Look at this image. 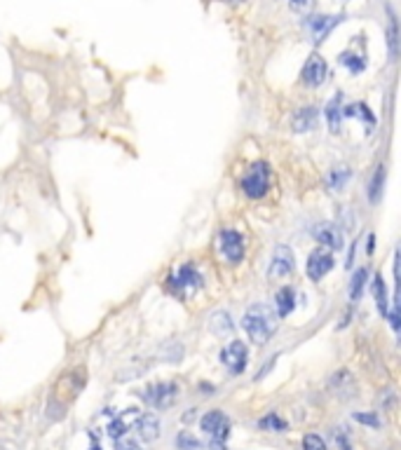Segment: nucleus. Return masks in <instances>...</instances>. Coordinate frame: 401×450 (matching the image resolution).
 Here are the masks:
<instances>
[{
  "mask_svg": "<svg viewBox=\"0 0 401 450\" xmlns=\"http://www.w3.org/2000/svg\"><path fill=\"white\" fill-rule=\"evenodd\" d=\"M369 280V270L366 268H359L355 272V277H352L350 282V300H359V295L364 291V284Z\"/></svg>",
  "mask_w": 401,
  "mask_h": 450,
  "instance_id": "obj_22",
  "label": "nucleus"
},
{
  "mask_svg": "<svg viewBox=\"0 0 401 450\" xmlns=\"http://www.w3.org/2000/svg\"><path fill=\"white\" fill-rule=\"evenodd\" d=\"M355 420H359V422H364V424H371V427H378V424H380L378 418L366 415V413H355Z\"/></svg>",
  "mask_w": 401,
  "mask_h": 450,
  "instance_id": "obj_29",
  "label": "nucleus"
},
{
  "mask_svg": "<svg viewBox=\"0 0 401 450\" xmlns=\"http://www.w3.org/2000/svg\"><path fill=\"white\" fill-rule=\"evenodd\" d=\"M242 188H244V193L249 195L251 199H261L265 193H268L270 188V169L265 162H256L251 164L249 171L244 174V179H242Z\"/></svg>",
  "mask_w": 401,
  "mask_h": 450,
  "instance_id": "obj_2",
  "label": "nucleus"
},
{
  "mask_svg": "<svg viewBox=\"0 0 401 450\" xmlns=\"http://www.w3.org/2000/svg\"><path fill=\"white\" fill-rule=\"evenodd\" d=\"M221 361L233 373H242V371H244V366H246V347H244V342H239V340L228 342V345L223 347V352H221Z\"/></svg>",
  "mask_w": 401,
  "mask_h": 450,
  "instance_id": "obj_8",
  "label": "nucleus"
},
{
  "mask_svg": "<svg viewBox=\"0 0 401 450\" xmlns=\"http://www.w3.org/2000/svg\"><path fill=\"white\" fill-rule=\"evenodd\" d=\"M291 8H293V10L305 12V10H310V8H312V0H291Z\"/></svg>",
  "mask_w": 401,
  "mask_h": 450,
  "instance_id": "obj_30",
  "label": "nucleus"
},
{
  "mask_svg": "<svg viewBox=\"0 0 401 450\" xmlns=\"http://www.w3.org/2000/svg\"><path fill=\"white\" fill-rule=\"evenodd\" d=\"M385 176H387V171H385V167H380L375 169V174H373V179H371V186H369V199L371 202H378L380 199V195H382V186H385Z\"/></svg>",
  "mask_w": 401,
  "mask_h": 450,
  "instance_id": "obj_21",
  "label": "nucleus"
},
{
  "mask_svg": "<svg viewBox=\"0 0 401 450\" xmlns=\"http://www.w3.org/2000/svg\"><path fill=\"white\" fill-rule=\"evenodd\" d=\"M335 439H338V446L343 450H352V446L347 443V439H343V431H335Z\"/></svg>",
  "mask_w": 401,
  "mask_h": 450,
  "instance_id": "obj_31",
  "label": "nucleus"
},
{
  "mask_svg": "<svg viewBox=\"0 0 401 450\" xmlns=\"http://www.w3.org/2000/svg\"><path fill=\"white\" fill-rule=\"evenodd\" d=\"M277 324H280L277 312L270 310V307L263 303L251 305L249 310L244 312V317H242V329L246 331V335H249L256 345H263V342H268L270 338H273V333L277 331Z\"/></svg>",
  "mask_w": 401,
  "mask_h": 450,
  "instance_id": "obj_1",
  "label": "nucleus"
},
{
  "mask_svg": "<svg viewBox=\"0 0 401 450\" xmlns=\"http://www.w3.org/2000/svg\"><path fill=\"white\" fill-rule=\"evenodd\" d=\"M221 251L228 263H239L244 258V239L237 230H223L221 233Z\"/></svg>",
  "mask_w": 401,
  "mask_h": 450,
  "instance_id": "obj_7",
  "label": "nucleus"
},
{
  "mask_svg": "<svg viewBox=\"0 0 401 450\" xmlns=\"http://www.w3.org/2000/svg\"><path fill=\"white\" fill-rule=\"evenodd\" d=\"M331 268H333V256H331V251H326V246H324L310 253L305 272H308V277L312 282H320L322 277H326L329 272H331Z\"/></svg>",
  "mask_w": 401,
  "mask_h": 450,
  "instance_id": "obj_6",
  "label": "nucleus"
},
{
  "mask_svg": "<svg viewBox=\"0 0 401 450\" xmlns=\"http://www.w3.org/2000/svg\"><path fill=\"white\" fill-rule=\"evenodd\" d=\"M92 450H99V448H97V446H92Z\"/></svg>",
  "mask_w": 401,
  "mask_h": 450,
  "instance_id": "obj_33",
  "label": "nucleus"
},
{
  "mask_svg": "<svg viewBox=\"0 0 401 450\" xmlns=\"http://www.w3.org/2000/svg\"><path fill=\"white\" fill-rule=\"evenodd\" d=\"M347 179H350V169H347V167H335V169H331V174L326 176V183L333 188V190H340V188L347 183Z\"/></svg>",
  "mask_w": 401,
  "mask_h": 450,
  "instance_id": "obj_24",
  "label": "nucleus"
},
{
  "mask_svg": "<svg viewBox=\"0 0 401 450\" xmlns=\"http://www.w3.org/2000/svg\"><path fill=\"white\" fill-rule=\"evenodd\" d=\"M390 14V26H387V45H390V57L394 59L399 52V33H397V17H394L392 10H387Z\"/></svg>",
  "mask_w": 401,
  "mask_h": 450,
  "instance_id": "obj_23",
  "label": "nucleus"
},
{
  "mask_svg": "<svg viewBox=\"0 0 401 450\" xmlns=\"http://www.w3.org/2000/svg\"><path fill=\"white\" fill-rule=\"evenodd\" d=\"M174 286L179 288V291H184V288H199L202 286V275L197 272L195 265H184V268H179L174 277Z\"/></svg>",
  "mask_w": 401,
  "mask_h": 450,
  "instance_id": "obj_13",
  "label": "nucleus"
},
{
  "mask_svg": "<svg viewBox=\"0 0 401 450\" xmlns=\"http://www.w3.org/2000/svg\"><path fill=\"white\" fill-rule=\"evenodd\" d=\"M144 401L155 411H167L174 406L176 396H179V387L174 382H155L144 389Z\"/></svg>",
  "mask_w": 401,
  "mask_h": 450,
  "instance_id": "obj_4",
  "label": "nucleus"
},
{
  "mask_svg": "<svg viewBox=\"0 0 401 450\" xmlns=\"http://www.w3.org/2000/svg\"><path fill=\"white\" fill-rule=\"evenodd\" d=\"M338 21H340V17H310L308 31L312 33L315 43H322V40L333 31V26H338Z\"/></svg>",
  "mask_w": 401,
  "mask_h": 450,
  "instance_id": "obj_12",
  "label": "nucleus"
},
{
  "mask_svg": "<svg viewBox=\"0 0 401 450\" xmlns=\"http://www.w3.org/2000/svg\"><path fill=\"white\" fill-rule=\"evenodd\" d=\"M134 431L139 434L141 441H155L157 436H160V420L155 415H141L137 420V424H134Z\"/></svg>",
  "mask_w": 401,
  "mask_h": 450,
  "instance_id": "obj_14",
  "label": "nucleus"
},
{
  "mask_svg": "<svg viewBox=\"0 0 401 450\" xmlns=\"http://www.w3.org/2000/svg\"><path fill=\"white\" fill-rule=\"evenodd\" d=\"M329 75V66L326 61L320 55H312L303 66V82L308 87H320Z\"/></svg>",
  "mask_w": 401,
  "mask_h": 450,
  "instance_id": "obj_9",
  "label": "nucleus"
},
{
  "mask_svg": "<svg viewBox=\"0 0 401 450\" xmlns=\"http://www.w3.org/2000/svg\"><path fill=\"white\" fill-rule=\"evenodd\" d=\"M258 427L261 429H268V431H284L286 429V422L282 420L277 413H270V415L261 418V422H258Z\"/></svg>",
  "mask_w": 401,
  "mask_h": 450,
  "instance_id": "obj_26",
  "label": "nucleus"
},
{
  "mask_svg": "<svg viewBox=\"0 0 401 450\" xmlns=\"http://www.w3.org/2000/svg\"><path fill=\"white\" fill-rule=\"evenodd\" d=\"M340 117H343V97L335 94L326 106V120H329V127H331L333 132H338L340 129Z\"/></svg>",
  "mask_w": 401,
  "mask_h": 450,
  "instance_id": "obj_17",
  "label": "nucleus"
},
{
  "mask_svg": "<svg viewBox=\"0 0 401 450\" xmlns=\"http://www.w3.org/2000/svg\"><path fill=\"white\" fill-rule=\"evenodd\" d=\"M139 418H141V413L134 411V408H129V411L120 413V415H115L113 422L108 424V434L113 436V439H122L127 431L134 429V424H137Z\"/></svg>",
  "mask_w": 401,
  "mask_h": 450,
  "instance_id": "obj_10",
  "label": "nucleus"
},
{
  "mask_svg": "<svg viewBox=\"0 0 401 450\" xmlns=\"http://www.w3.org/2000/svg\"><path fill=\"white\" fill-rule=\"evenodd\" d=\"M338 61L343 63L345 68H350L352 73H362V70L366 68V61H364V57H357V55H352V52H343Z\"/></svg>",
  "mask_w": 401,
  "mask_h": 450,
  "instance_id": "obj_25",
  "label": "nucleus"
},
{
  "mask_svg": "<svg viewBox=\"0 0 401 450\" xmlns=\"http://www.w3.org/2000/svg\"><path fill=\"white\" fill-rule=\"evenodd\" d=\"M303 450H326V443L317 434H305L303 436Z\"/></svg>",
  "mask_w": 401,
  "mask_h": 450,
  "instance_id": "obj_28",
  "label": "nucleus"
},
{
  "mask_svg": "<svg viewBox=\"0 0 401 450\" xmlns=\"http://www.w3.org/2000/svg\"><path fill=\"white\" fill-rule=\"evenodd\" d=\"M120 450H139V448H137V443H132V441H122Z\"/></svg>",
  "mask_w": 401,
  "mask_h": 450,
  "instance_id": "obj_32",
  "label": "nucleus"
},
{
  "mask_svg": "<svg viewBox=\"0 0 401 450\" xmlns=\"http://www.w3.org/2000/svg\"><path fill=\"white\" fill-rule=\"evenodd\" d=\"M343 117H359V120H366L369 124V129L375 124V117L371 115V110H369V106H364V104H352V106H343Z\"/></svg>",
  "mask_w": 401,
  "mask_h": 450,
  "instance_id": "obj_18",
  "label": "nucleus"
},
{
  "mask_svg": "<svg viewBox=\"0 0 401 450\" xmlns=\"http://www.w3.org/2000/svg\"><path fill=\"white\" fill-rule=\"evenodd\" d=\"M202 431L211 436V448L223 450V443L230 436V420L226 413L221 411H211L202 418Z\"/></svg>",
  "mask_w": 401,
  "mask_h": 450,
  "instance_id": "obj_3",
  "label": "nucleus"
},
{
  "mask_svg": "<svg viewBox=\"0 0 401 450\" xmlns=\"http://www.w3.org/2000/svg\"><path fill=\"white\" fill-rule=\"evenodd\" d=\"M373 295H375V305H378L380 315H387V312H390V300H387V288H385V280H382V277H375L373 280Z\"/></svg>",
  "mask_w": 401,
  "mask_h": 450,
  "instance_id": "obj_20",
  "label": "nucleus"
},
{
  "mask_svg": "<svg viewBox=\"0 0 401 450\" xmlns=\"http://www.w3.org/2000/svg\"><path fill=\"white\" fill-rule=\"evenodd\" d=\"M315 239L320 242L322 246L333 248V251L343 248V235H340V230L335 228V225H331V223L317 225V228H315Z\"/></svg>",
  "mask_w": 401,
  "mask_h": 450,
  "instance_id": "obj_11",
  "label": "nucleus"
},
{
  "mask_svg": "<svg viewBox=\"0 0 401 450\" xmlns=\"http://www.w3.org/2000/svg\"><path fill=\"white\" fill-rule=\"evenodd\" d=\"M317 127V110L312 108H300L296 112V117H293V129H296L298 134H305V132H312V129Z\"/></svg>",
  "mask_w": 401,
  "mask_h": 450,
  "instance_id": "obj_16",
  "label": "nucleus"
},
{
  "mask_svg": "<svg viewBox=\"0 0 401 450\" xmlns=\"http://www.w3.org/2000/svg\"><path fill=\"white\" fill-rule=\"evenodd\" d=\"M293 268H296V258H293V251L286 244H280V246L275 248L273 260H270L268 277H270V280H284V277L291 275Z\"/></svg>",
  "mask_w": 401,
  "mask_h": 450,
  "instance_id": "obj_5",
  "label": "nucleus"
},
{
  "mask_svg": "<svg viewBox=\"0 0 401 450\" xmlns=\"http://www.w3.org/2000/svg\"><path fill=\"white\" fill-rule=\"evenodd\" d=\"M209 326L218 335H230V333H233V319L228 317V312H214V315H211Z\"/></svg>",
  "mask_w": 401,
  "mask_h": 450,
  "instance_id": "obj_19",
  "label": "nucleus"
},
{
  "mask_svg": "<svg viewBox=\"0 0 401 450\" xmlns=\"http://www.w3.org/2000/svg\"><path fill=\"white\" fill-rule=\"evenodd\" d=\"M176 446H179L181 450H199L202 448V443H199L193 434H188V431H181L179 439H176Z\"/></svg>",
  "mask_w": 401,
  "mask_h": 450,
  "instance_id": "obj_27",
  "label": "nucleus"
},
{
  "mask_svg": "<svg viewBox=\"0 0 401 450\" xmlns=\"http://www.w3.org/2000/svg\"><path fill=\"white\" fill-rule=\"evenodd\" d=\"M275 305H277V317H288L296 307V291L291 286H284L275 298Z\"/></svg>",
  "mask_w": 401,
  "mask_h": 450,
  "instance_id": "obj_15",
  "label": "nucleus"
}]
</instances>
